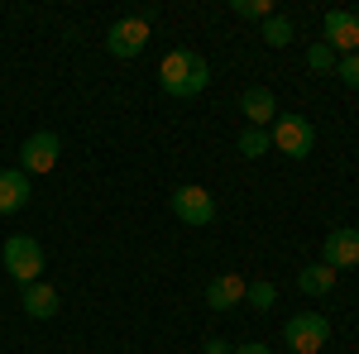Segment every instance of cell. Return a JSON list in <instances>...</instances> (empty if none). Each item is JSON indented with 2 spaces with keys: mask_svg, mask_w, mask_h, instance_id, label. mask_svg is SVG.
Masks as SVG:
<instances>
[{
  "mask_svg": "<svg viewBox=\"0 0 359 354\" xmlns=\"http://www.w3.org/2000/svg\"><path fill=\"white\" fill-rule=\"evenodd\" d=\"M230 10H235L240 20H269V15H278L273 0H230Z\"/></svg>",
  "mask_w": 359,
  "mask_h": 354,
  "instance_id": "obj_17",
  "label": "cell"
},
{
  "mask_svg": "<svg viewBox=\"0 0 359 354\" xmlns=\"http://www.w3.org/2000/svg\"><path fill=\"white\" fill-rule=\"evenodd\" d=\"M25 316H34V321L57 316V292L48 287V282H29L25 287Z\"/></svg>",
  "mask_w": 359,
  "mask_h": 354,
  "instance_id": "obj_13",
  "label": "cell"
},
{
  "mask_svg": "<svg viewBox=\"0 0 359 354\" xmlns=\"http://www.w3.org/2000/svg\"><path fill=\"white\" fill-rule=\"evenodd\" d=\"M245 292H249V282L240 273H221V278H211V287H206V306H211V311L245 306Z\"/></svg>",
  "mask_w": 359,
  "mask_h": 354,
  "instance_id": "obj_10",
  "label": "cell"
},
{
  "mask_svg": "<svg viewBox=\"0 0 359 354\" xmlns=\"http://www.w3.org/2000/svg\"><path fill=\"white\" fill-rule=\"evenodd\" d=\"M149 34H154L149 15H125L106 29V48H111V57H139L149 48Z\"/></svg>",
  "mask_w": 359,
  "mask_h": 354,
  "instance_id": "obj_4",
  "label": "cell"
},
{
  "mask_svg": "<svg viewBox=\"0 0 359 354\" xmlns=\"http://www.w3.org/2000/svg\"><path fill=\"white\" fill-rule=\"evenodd\" d=\"M25 206H29V177L20 168L0 172V216H15V211H25Z\"/></svg>",
  "mask_w": 359,
  "mask_h": 354,
  "instance_id": "obj_12",
  "label": "cell"
},
{
  "mask_svg": "<svg viewBox=\"0 0 359 354\" xmlns=\"http://www.w3.org/2000/svg\"><path fill=\"white\" fill-rule=\"evenodd\" d=\"M172 216L182 220V225H211L216 220V201H211V191L206 187H196V182H187V187H177L172 191Z\"/></svg>",
  "mask_w": 359,
  "mask_h": 354,
  "instance_id": "obj_6",
  "label": "cell"
},
{
  "mask_svg": "<svg viewBox=\"0 0 359 354\" xmlns=\"http://www.w3.org/2000/svg\"><path fill=\"white\" fill-rule=\"evenodd\" d=\"M230 354H269V345H240V350H230Z\"/></svg>",
  "mask_w": 359,
  "mask_h": 354,
  "instance_id": "obj_22",
  "label": "cell"
},
{
  "mask_svg": "<svg viewBox=\"0 0 359 354\" xmlns=\"http://www.w3.org/2000/svg\"><path fill=\"white\" fill-rule=\"evenodd\" d=\"M206 82H211V67H206V57L192 53V48H172V53L158 62V86H163L168 96H177V101L201 96Z\"/></svg>",
  "mask_w": 359,
  "mask_h": 354,
  "instance_id": "obj_1",
  "label": "cell"
},
{
  "mask_svg": "<svg viewBox=\"0 0 359 354\" xmlns=\"http://www.w3.org/2000/svg\"><path fill=\"white\" fill-rule=\"evenodd\" d=\"M321 264L326 268H355L359 264V230H350V225H340V230H331L326 235V249H321Z\"/></svg>",
  "mask_w": 359,
  "mask_h": 354,
  "instance_id": "obj_9",
  "label": "cell"
},
{
  "mask_svg": "<svg viewBox=\"0 0 359 354\" xmlns=\"http://www.w3.org/2000/svg\"><path fill=\"white\" fill-rule=\"evenodd\" d=\"M245 301H249V306H254V311H269V306H273V301H278V287H273V282H249Z\"/></svg>",
  "mask_w": 359,
  "mask_h": 354,
  "instance_id": "obj_18",
  "label": "cell"
},
{
  "mask_svg": "<svg viewBox=\"0 0 359 354\" xmlns=\"http://www.w3.org/2000/svg\"><path fill=\"white\" fill-rule=\"evenodd\" d=\"M335 77H340L345 86H355V91H359V53L335 57Z\"/></svg>",
  "mask_w": 359,
  "mask_h": 354,
  "instance_id": "obj_19",
  "label": "cell"
},
{
  "mask_svg": "<svg viewBox=\"0 0 359 354\" xmlns=\"http://www.w3.org/2000/svg\"><path fill=\"white\" fill-rule=\"evenodd\" d=\"M5 273L15 278V282H39V273H43V249L34 235H10L5 240Z\"/></svg>",
  "mask_w": 359,
  "mask_h": 354,
  "instance_id": "obj_3",
  "label": "cell"
},
{
  "mask_svg": "<svg viewBox=\"0 0 359 354\" xmlns=\"http://www.w3.org/2000/svg\"><path fill=\"white\" fill-rule=\"evenodd\" d=\"M57 135L53 130H39V135H29L25 144H20V172L25 177H34V172H48V168L57 163Z\"/></svg>",
  "mask_w": 359,
  "mask_h": 354,
  "instance_id": "obj_7",
  "label": "cell"
},
{
  "mask_svg": "<svg viewBox=\"0 0 359 354\" xmlns=\"http://www.w3.org/2000/svg\"><path fill=\"white\" fill-rule=\"evenodd\" d=\"M331 53H359V15L355 10H331L326 15V39H321Z\"/></svg>",
  "mask_w": 359,
  "mask_h": 354,
  "instance_id": "obj_8",
  "label": "cell"
},
{
  "mask_svg": "<svg viewBox=\"0 0 359 354\" xmlns=\"http://www.w3.org/2000/svg\"><path fill=\"white\" fill-rule=\"evenodd\" d=\"M283 340L292 354H321V345L331 340V321L321 311H297L287 326H283Z\"/></svg>",
  "mask_w": 359,
  "mask_h": 354,
  "instance_id": "obj_2",
  "label": "cell"
},
{
  "mask_svg": "<svg viewBox=\"0 0 359 354\" xmlns=\"http://www.w3.org/2000/svg\"><path fill=\"white\" fill-rule=\"evenodd\" d=\"M201 354H230V340H225V335H211V340L201 345Z\"/></svg>",
  "mask_w": 359,
  "mask_h": 354,
  "instance_id": "obj_21",
  "label": "cell"
},
{
  "mask_svg": "<svg viewBox=\"0 0 359 354\" xmlns=\"http://www.w3.org/2000/svg\"><path fill=\"white\" fill-rule=\"evenodd\" d=\"M269 144H273L269 130H245V135L235 139V149H240L245 158H264V154H269Z\"/></svg>",
  "mask_w": 359,
  "mask_h": 354,
  "instance_id": "obj_16",
  "label": "cell"
},
{
  "mask_svg": "<svg viewBox=\"0 0 359 354\" xmlns=\"http://www.w3.org/2000/svg\"><path fill=\"white\" fill-rule=\"evenodd\" d=\"M273 149L278 154H287V158H306L311 154V144H316V130H311V120L306 115H278L273 120Z\"/></svg>",
  "mask_w": 359,
  "mask_h": 354,
  "instance_id": "obj_5",
  "label": "cell"
},
{
  "mask_svg": "<svg viewBox=\"0 0 359 354\" xmlns=\"http://www.w3.org/2000/svg\"><path fill=\"white\" fill-rule=\"evenodd\" d=\"M297 287H302L306 297H326L335 287V268H326V264H306L302 273H297Z\"/></svg>",
  "mask_w": 359,
  "mask_h": 354,
  "instance_id": "obj_14",
  "label": "cell"
},
{
  "mask_svg": "<svg viewBox=\"0 0 359 354\" xmlns=\"http://www.w3.org/2000/svg\"><path fill=\"white\" fill-rule=\"evenodd\" d=\"M264 43H269V48H287V43H292V20L269 15V20H264Z\"/></svg>",
  "mask_w": 359,
  "mask_h": 354,
  "instance_id": "obj_15",
  "label": "cell"
},
{
  "mask_svg": "<svg viewBox=\"0 0 359 354\" xmlns=\"http://www.w3.org/2000/svg\"><path fill=\"white\" fill-rule=\"evenodd\" d=\"M240 115L249 120V130H269V120L278 115V101L269 86H249L245 96H240Z\"/></svg>",
  "mask_w": 359,
  "mask_h": 354,
  "instance_id": "obj_11",
  "label": "cell"
},
{
  "mask_svg": "<svg viewBox=\"0 0 359 354\" xmlns=\"http://www.w3.org/2000/svg\"><path fill=\"white\" fill-rule=\"evenodd\" d=\"M306 62H311L316 72H335V53L326 43H311V48H306Z\"/></svg>",
  "mask_w": 359,
  "mask_h": 354,
  "instance_id": "obj_20",
  "label": "cell"
}]
</instances>
